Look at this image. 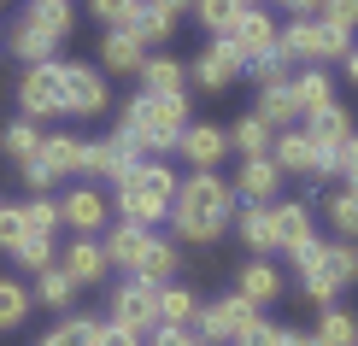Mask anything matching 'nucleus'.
Here are the masks:
<instances>
[{
    "mask_svg": "<svg viewBox=\"0 0 358 346\" xmlns=\"http://www.w3.org/2000/svg\"><path fill=\"white\" fill-rule=\"evenodd\" d=\"M194 317H200V299L188 288H176V282H165L159 288V329H194Z\"/></svg>",
    "mask_w": 358,
    "mask_h": 346,
    "instance_id": "c756f323",
    "label": "nucleus"
},
{
    "mask_svg": "<svg viewBox=\"0 0 358 346\" xmlns=\"http://www.w3.org/2000/svg\"><path fill=\"white\" fill-rule=\"evenodd\" d=\"M112 323L136 329V335H153L159 329V288H147V282H117L112 288Z\"/></svg>",
    "mask_w": 358,
    "mask_h": 346,
    "instance_id": "0eeeda50",
    "label": "nucleus"
},
{
    "mask_svg": "<svg viewBox=\"0 0 358 346\" xmlns=\"http://www.w3.org/2000/svg\"><path fill=\"white\" fill-rule=\"evenodd\" d=\"M288 88H294V100H300V117L323 112V106H335V88H329V77H323V71H300Z\"/></svg>",
    "mask_w": 358,
    "mask_h": 346,
    "instance_id": "f704fd0d",
    "label": "nucleus"
},
{
    "mask_svg": "<svg viewBox=\"0 0 358 346\" xmlns=\"http://www.w3.org/2000/svg\"><path fill=\"white\" fill-rule=\"evenodd\" d=\"M317 153H323V147H311V135L306 129H282L276 135V141H271V159H276V171L282 176H311V171H317Z\"/></svg>",
    "mask_w": 358,
    "mask_h": 346,
    "instance_id": "a211bd4d",
    "label": "nucleus"
},
{
    "mask_svg": "<svg viewBox=\"0 0 358 346\" xmlns=\"http://www.w3.org/2000/svg\"><path fill=\"white\" fill-rule=\"evenodd\" d=\"M282 346H323L317 335H300V329H288V340H282Z\"/></svg>",
    "mask_w": 358,
    "mask_h": 346,
    "instance_id": "6e6d98bb",
    "label": "nucleus"
},
{
    "mask_svg": "<svg viewBox=\"0 0 358 346\" xmlns=\"http://www.w3.org/2000/svg\"><path fill=\"white\" fill-rule=\"evenodd\" d=\"M347 53H352V29H347V24L317 18V65H329V59H347Z\"/></svg>",
    "mask_w": 358,
    "mask_h": 346,
    "instance_id": "79ce46f5",
    "label": "nucleus"
},
{
    "mask_svg": "<svg viewBox=\"0 0 358 346\" xmlns=\"http://www.w3.org/2000/svg\"><path fill=\"white\" fill-rule=\"evenodd\" d=\"M276 53L288 59H300V65H317V18H288L276 29Z\"/></svg>",
    "mask_w": 358,
    "mask_h": 346,
    "instance_id": "412c9836",
    "label": "nucleus"
},
{
    "mask_svg": "<svg viewBox=\"0 0 358 346\" xmlns=\"http://www.w3.org/2000/svg\"><path fill=\"white\" fill-rule=\"evenodd\" d=\"M341 188L358 194V135H347V147H341Z\"/></svg>",
    "mask_w": 358,
    "mask_h": 346,
    "instance_id": "de8ad7c7",
    "label": "nucleus"
},
{
    "mask_svg": "<svg viewBox=\"0 0 358 346\" xmlns=\"http://www.w3.org/2000/svg\"><path fill=\"white\" fill-rule=\"evenodd\" d=\"M171 29H176V18H171V12H159L153 0H141V12L129 18V36H136L147 53H153V48H165V41H171Z\"/></svg>",
    "mask_w": 358,
    "mask_h": 346,
    "instance_id": "7c9ffc66",
    "label": "nucleus"
},
{
    "mask_svg": "<svg viewBox=\"0 0 358 346\" xmlns=\"http://www.w3.org/2000/svg\"><path fill=\"white\" fill-rule=\"evenodd\" d=\"M6 48H12V59H24V71H29V65H53V53H59L53 41L41 36L36 24H24V18L6 29Z\"/></svg>",
    "mask_w": 358,
    "mask_h": 346,
    "instance_id": "a878e982",
    "label": "nucleus"
},
{
    "mask_svg": "<svg viewBox=\"0 0 358 346\" xmlns=\"http://www.w3.org/2000/svg\"><path fill=\"white\" fill-rule=\"evenodd\" d=\"M147 235H153V229H141V223H124V217H117L112 229H106V240H100V247H106V264H117V270H129V264L141 259Z\"/></svg>",
    "mask_w": 358,
    "mask_h": 346,
    "instance_id": "b1692460",
    "label": "nucleus"
},
{
    "mask_svg": "<svg viewBox=\"0 0 358 346\" xmlns=\"http://www.w3.org/2000/svg\"><path fill=\"white\" fill-rule=\"evenodd\" d=\"M24 182H29V194H48L53 176H48V164H41V159H24Z\"/></svg>",
    "mask_w": 358,
    "mask_h": 346,
    "instance_id": "603ef678",
    "label": "nucleus"
},
{
    "mask_svg": "<svg viewBox=\"0 0 358 346\" xmlns=\"http://www.w3.org/2000/svg\"><path fill=\"white\" fill-rule=\"evenodd\" d=\"M12 259H18L24 270H36V276H41V270L53 264V240H41V235H24L18 247H12Z\"/></svg>",
    "mask_w": 358,
    "mask_h": 346,
    "instance_id": "37998d69",
    "label": "nucleus"
},
{
    "mask_svg": "<svg viewBox=\"0 0 358 346\" xmlns=\"http://www.w3.org/2000/svg\"><path fill=\"white\" fill-rule=\"evenodd\" d=\"M29 305H36V294H29L24 282L0 276V335H12V329H24V317H29Z\"/></svg>",
    "mask_w": 358,
    "mask_h": 346,
    "instance_id": "72a5a7b5",
    "label": "nucleus"
},
{
    "mask_svg": "<svg viewBox=\"0 0 358 346\" xmlns=\"http://www.w3.org/2000/svg\"><path fill=\"white\" fill-rule=\"evenodd\" d=\"M271 229H276V247H306V240H311V212H306V206L300 200H282V206H271Z\"/></svg>",
    "mask_w": 358,
    "mask_h": 346,
    "instance_id": "bb28decb",
    "label": "nucleus"
},
{
    "mask_svg": "<svg viewBox=\"0 0 358 346\" xmlns=\"http://www.w3.org/2000/svg\"><path fill=\"white\" fill-rule=\"evenodd\" d=\"M0 147H6V159H36V147H41V129L29 124V117H12L6 129H0Z\"/></svg>",
    "mask_w": 358,
    "mask_h": 346,
    "instance_id": "58836bf2",
    "label": "nucleus"
},
{
    "mask_svg": "<svg viewBox=\"0 0 358 346\" xmlns=\"http://www.w3.org/2000/svg\"><path fill=\"white\" fill-rule=\"evenodd\" d=\"M241 71H247V59L235 53V41H212V48L188 65V82H200L206 94H223V88H235Z\"/></svg>",
    "mask_w": 358,
    "mask_h": 346,
    "instance_id": "1a4fd4ad",
    "label": "nucleus"
},
{
    "mask_svg": "<svg viewBox=\"0 0 358 346\" xmlns=\"http://www.w3.org/2000/svg\"><path fill=\"white\" fill-rule=\"evenodd\" d=\"M323 18H329V24H358V0H323Z\"/></svg>",
    "mask_w": 358,
    "mask_h": 346,
    "instance_id": "8fccbe9b",
    "label": "nucleus"
},
{
    "mask_svg": "<svg viewBox=\"0 0 358 346\" xmlns=\"http://www.w3.org/2000/svg\"><path fill=\"white\" fill-rule=\"evenodd\" d=\"M36 299H41V305H71V299H77V282H71L65 276V270H59V264H48V270H41V276H36Z\"/></svg>",
    "mask_w": 358,
    "mask_h": 346,
    "instance_id": "a19ab883",
    "label": "nucleus"
},
{
    "mask_svg": "<svg viewBox=\"0 0 358 346\" xmlns=\"http://www.w3.org/2000/svg\"><path fill=\"white\" fill-rule=\"evenodd\" d=\"M36 159L48 164L53 182H59V176H77V164H83V141H77V135H41Z\"/></svg>",
    "mask_w": 358,
    "mask_h": 346,
    "instance_id": "393cba45",
    "label": "nucleus"
},
{
    "mask_svg": "<svg viewBox=\"0 0 358 346\" xmlns=\"http://www.w3.org/2000/svg\"><path fill=\"white\" fill-rule=\"evenodd\" d=\"M24 24H36L41 36L59 48V41L71 36V0H29V6H24Z\"/></svg>",
    "mask_w": 358,
    "mask_h": 346,
    "instance_id": "cd10ccee",
    "label": "nucleus"
},
{
    "mask_svg": "<svg viewBox=\"0 0 358 346\" xmlns=\"http://www.w3.org/2000/svg\"><path fill=\"white\" fill-rule=\"evenodd\" d=\"M294 270H300V288L317 299V305H329V299L358 276V247L352 240H317L311 235L306 247H294Z\"/></svg>",
    "mask_w": 358,
    "mask_h": 346,
    "instance_id": "20e7f679",
    "label": "nucleus"
},
{
    "mask_svg": "<svg viewBox=\"0 0 358 346\" xmlns=\"http://www.w3.org/2000/svg\"><path fill=\"white\" fill-rule=\"evenodd\" d=\"M347 77H352V82H358V48H352V53H347Z\"/></svg>",
    "mask_w": 358,
    "mask_h": 346,
    "instance_id": "4d7b16f0",
    "label": "nucleus"
},
{
    "mask_svg": "<svg viewBox=\"0 0 358 346\" xmlns=\"http://www.w3.org/2000/svg\"><path fill=\"white\" fill-rule=\"evenodd\" d=\"M153 6H159V12H171V18H176V12H194V0H153Z\"/></svg>",
    "mask_w": 358,
    "mask_h": 346,
    "instance_id": "5fc2aeb1",
    "label": "nucleus"
},
{
    "mask_svg": "<svg viewBox=\"0 0 358 346\" xmlns=\"http://www.w3.org/2000/svg\"><path fill=\"white\" fill-rule=\"evenodd\" d=\"M94 340H100V317H65V323H53L36 346H94Z\"/></svg>",
    "mask_w": 358,
    "mask_h": 346,
    "instance_id": "e433bc0d",
    "label": "nucleus"
},
{
    "mask_svg": "<svg viewBox=\"0 0 358 346\" xmlns=\"http://www.w3.org/2000/svg\"><path fill=\"white\" fill-rule=\"evenodd\" d=\"M200 340L206 346H235L247 335L252 323H259V305H247L241 294H229V299H212V305H200Z\"/></svg>",
    "mask_w": 358,
    "mask_h": 346,
    "instance_id": "39448f33",
    "label": "nucleus"
},
{
    "mask_svg": "<svg viewBox=\"0 0 358 346\" xmlns=\"http://www.w3.org/2000/svg\"><path fill=\"white\" fill-rule=\"evenodd\" d=\"M153 346H206L194 329H153Z\"/></svg>",
    "mask_w": 358,
    "mask_h": 346,
    "instance_id": "3c124183",
    "label": "nucleus"
},
{
    "mask_svg": "<svg viewBox=\"0 0 358 346\" xmlns=\"http://www.w3.org/2000/svg\"><path fill=\"white\" fill-rule=\"evenodd\" d=\"M276 18H271V12H264V6H247L241 12V18H235V29H229V36H223V41H235V53H241L247 59V65H252V59H264V53H276Z\"/></svg>",
    "mask_w": 358,
    "mask_h": 346,
    "instance_id": "f8f14e48",
    "label": "nucleus"
},
{
    "mask_svg": "<svg viewBox=\"0 0 358 346\" xmlns=\"http://www.w3.org/2000/svg\"><path fill=\"white\" fill-rule=\"evenodd\" d=\"M18 217H24V235H41V240H53L59 235V200H48V194H36V200H24L18 206Z\"/></svg>",
    "mask_w": 358,
    "mask_h": 346,
    "instance_id": "c9c22d12",
    "label": "nucleus"
},
{
    "mask_svg": "<svg viewBox=\"0 0 358 346\" xmlns=\"http://www.w3.org/2000/svg\"><path fill=\"white\" fill-rule=\"evenodd\" d=\"M18 240H24V217H18V206H0V247H18Z\"/></svg>",
    "mask_w": 358,
    "mask_h": 346,
    "instance_id": "49530a36",
    "label": "nucleus"
},
{
    "mask_svg": "<svg viewBox=\"0 0 358 346\" xmlns=\"http://www.w3.org/2000/svg\"><path fill=\"white\" fill-rule=\"evenodd\" d=\"M317 340L323 346H358V317H352V311H341V305H329V311H323V323H317Z\"/></svg>",
    "mask_w": 358,
    "mask_h": 346,
    "instance_id": "ea45409f",
    "label": "nucleus"
},
{
    "mask_svg": "<svg viewBox=\"0 0 358 346\" xmlns=\"http://www.w3.org/2000/svg\"><path fill=\"white\" fill-rule=\"evenodd\" d=\"M18 106H24L29 124H36V117H59V112H65V82H59V65H29V71H24Z\"/></svg>",
    "mask_w": 358,
    "mask_h": 346,
    "instance_id": "6e6552de",
    "label": "nucleus"
},
{
    "mask_svg": "<svg viewBox=\"0 0 358 346\" xmlns=\"http://www.w3.org/2000/svg\"><path fill=\"white\" fill-rule=\"evenodd\" d=\"M141 77V94H165V100H182L188 94V65H176L165 53H147V65L136 71Z\"/></svg>",
    "mask_w": 358,
    "mask_h": 346,
    "instance_id": "f3484780",
    "label": "nucleus"
},
{
    "mask_svg": "<svg viewBox=\"0 0 358 346\" xmlns=\"http://www.w3.org/2000/svg\"><path fill=\"white\" fill-rule=\"evenodd\" d=\"M241 6H259V0H241Z\"/></svg>",
    "mask_w": 358,
    "mask_h": 346,
    "instance_id": "13d9d810",
    "label": "nucleus"
},
{
    "mask_svg": "<svg viewBox=\"0 0 358 346\" xmlns=\"http://www.w3.org/2000/svg\"><path fill=\"white\" fill-rule=\"evenodd\" d=\"M129 164H136V159H129L124 135L112 129L106 141H83V164H77V176H83V182H100V188H106V182H117V176L129 171Z\"/></svg>",
    "mask_w": 358,
    "mask_h": 346,
    "instance_id": "9d476101",
    "label": "nucleus"
},
{
    "mask_svg": "<svg viewBox=\"0 0 358 346\" xmlns=\"http://www.w3.org/2000/svg\"><path fill=\"white\" fill-rule=\"evenodd\" d=\"M59 82H65V112L71 117H100L106 100H112L100 65H59Z\"/></svg>",
    "mask_w": 358,
    "mask_h": 346,
    "instance_id": "423d86ee",
    "label": "nucleus"
},
{
    "mask_svg": "<svg viewBox=\"0 0 358 346\" xmlns=\"http://www.w3.org/2000/svg\"><path fill=\"white\" fill-rule=\"evenodd\" d=\"M171 200H176V171L165 159H136L124 176L112 182V206L124 223H141V229H159L171 217Z\"/></svg>",
    "mask_w": 358,
    "mask_h": 346,
    "instance_id": "7ed1b4c3",
    "label": "nucleus"
},
{
    "mask_svg": "<svg viewBox=\"0 0 358 346\" xmlns=\"http://www.w3.org/2000/svg\"><path fill=\"white\" fill-rule=\"evenodd\" d=\"M235 294H241L247 305H271V299L282 294V270L271 259H247L241 276H235Z\"/></svg>",
    "mask_w": 358,
    "mask_h": 346,
    "instance_id": "6ab92c4d",
    "label": "nucleus"
},
{
    "mask_svg": "<svg viewBox=\"0 0 358 346\" xmlns=\"http://www.w3.org/2000/svg\"><path fill=\"white\" fill-rule=\"evenodd\" d=\"M129 276L136 282H147V288H165V282L176 276V240H165V235H147V247H141V259L129 264Z\"/></svg>",
    "mask_w": 358,
    "mask_h": 346,
    "instance_id": "dca6fc26",
    "label": "nucleus"
},
{
    "mask_svg": "<svg viewBox=\"0 0 358 346\" xmlns=\"http://www.w3.org/2000/svg\"><path fill=\"white\" fill-rule=\"evenodd\" d=\"M223 135H229V153H241V159H271V141H276V129L264 124L259 112H247L241 124L223 129Z\"/></svg>",
    "mask_w": 358,
    "mask_h": 346,
    "instance_id": "5701e85b",
    "label": "nucleus"
},
{
    "mask_svg": "<svg viewBox=\"0 0 358 346\" xmlns=\"http://www.w3.org/2000/svg\"><path fill=\"white\" fill-rule=\"evenodd\" d=\"M235 200H247V206H276L271 194L282 188V171H276V159H241V171H235Z\"/></svg>",
    "mask_w": 358,
    "mask_h": 346,
    "instance_id": "4468645a",
    "label": "nucleus"
},
{
    "mask_svg": "<svg viewBox=\"0 0 358 346\" xmlns=\"http://www.w3.org/2000/svg\"><path fill=\"white\" fill-rule=\"evenodd\" d=\"M271 6H288L294 18H311V6H323V0H271Z\"/></svg>",
    "mask_w": 358,
    "mask_h": 346,
    "instance_id": "864d4df0",
    "label": "nucleus"
},
{
    "mask_svg": "<svg viewBox=\"0 0 358 346\" xmlns=\"http://www.w3.org/2000/svg\"><path fill=\"white\" fill-rule=\"evenodd\" d=\"M235 235L252 247V259H264V252H276V229H271V206H241V217H235Z\"/></svg>",
    "mask_w": 358,
    "mask_h": 346,
    "instance_id": "c85d7f7f",
    "label": "nucleus"
},
{
    "mask_svg": "<svg viewBox=\"0 0 358 346\" xmlns=\"http://www.w3.org/2000/svg\"><path fill=\"white\" fill-rule=\"evenodd\" d=\"M182 129H188V100H165V94H136L124 106V124H117L129 159H165V153H176Z\"/></svg>",
    "mask_w": 358,
    "mask_h": 346,
    "instance_id": "f03ea898",
    "label": "nucleus"
},
{
    "mask_svg": "<svg viewBox=\"0 0 358 346\" xmlns=\"http://www.w3.org/2000/svg\"><path fill=\"white\" fill-rule=\"evenodd\" d=\"M241 12H247L241 0H194V18H200L206 29H212V41H223V36H229Z\"/></svg>",
    "mask_w": 358,
    "mask_h": 346,
    "instance_id": "4c0bfd02",
    "label": "nucleus"
},
{
    "mask_svg": "<svg viewBox=\"0 0 358 346\" xmlns=\"http://www.w3.org/2000/svg\"><path fill=\"white\" fill-rule=\"evenodd\" d=\"M94 346H141L136 329H124V323H100V340Z\"/></svg>",
    "mask_w": 358,
    "mask_h": 346,
    "instance_id": "09e8293b",
    "label": "nucleus"
},
{
    "mask_svg": "<svg viewBox=\"0 0 358 346\" xmlns=\"http://www.w3.org/2000/svg\"><path fill=\"white\" fill-rule=\"evenodd\" d=\"M176 153H182L194 171H217L223 153H229V135L212 129V124H188V129H182V141H176Z\"/></svg>",
    "mask_w": 358,
    "mask_h": 346,
    "instance_id": "2eb2a0df",
    "label": "nucleus"
},
{
    "mask_svg": "<svg viewBox=\"0 0 358 346\" xmlns=\"http://www.w3.org/2000/svg\"><path fill=\"white\" fill-rule=\"evenodd\" d=\"M252 77H259V88H276V82H294V65L282 53H264V59H252Z\"/></svg>",
    "mask_w": 358,
    "mask_h": 346,
    "instance_id": "a18cd8bd",
    "label": "nucleus"
},
{
    "mask_svg": "<svg viewBox=\"0 0 358 346\" xmlns=\"http://www.w3.org/2000/svg\"><path fill=\"white\" fill-rule=\"evenodd\" d=\"M171 223L182 240H217L223 229L235 223V188L223 182L217 171H194L188 182H176V200H171Z\"/></svg>",
    "mask_w": 358,
    "mask_h": 346,
    "instance_id": "f257e3e1",
    "label": "nucleus"
},
{
    "mask_svg": "<svg viewBox=\"0 0 358 346\" xmlns=\"http://www.w3.org/2000/svg\"><path fill=\"white\" fill-rule=\"evenodd\" d=\"M259 117H264L276 135H282V129H294V117H300V100H294V88H288V82L264 88V94H259Z\"/></svg>",
    "mask_w": 358,
    "mask_h": 346,
    "instance_id": "473e14b6",
    "label": "nucleus"
},
{
    "mask_svg": "<svg viewBox=\"0 0 358 346\" xmlns=\"http://www.w3.org/2000/svg\"><path fill=\"white\" fill-rule=\"evenodd\" d=\"M106 206H112V194L100 182H77L65 200H59V217H65L77 235H100L106 229Z\"/></svg>",
    "mask_w": 358,
    "mask_h": 346,
    "instance_id": "9b49d317",
    "label": "nucleus"
},
{
    "mask_svg": "<svg viewBox=\"0 0 358 346\" xmlns=\"http://www.w3.org/2000/svg\"><path fill=\"white\" fill-rule=\"evenodd\" d=\"M323 217L335 223L341 240H352V247H358V194L352 188H329V194H323Z\"/></svg>",
    "mask_w": 358,
    "mask_h": 346,
    "instance_id": "2f4dec72",
    "label": "nucleus"
},
{
    "mask_svg": "<svg viewBox=\"0 0 358 346\" xmlns=\"http://www.w3.org/2000/svg\"><path fill=\"white\" fill-rule=\"evenodd\" d=\"M306 135H311V147H323V153H341L347 147V135H352V117H347V106H323V112H311L306 117Z\"/></svg>",
    "mask_w": 358,
    "mask_h": 346,
    "instance_id": "aec40b11",
    "label": "nucleus"
},
{
    "mask_svg": "<svg viewBox=\"0 0 358 346\" xmlns=\"http://www.w3.org/2000/svg\"><path fill=\"white\" fill-rule=\"evenodd\" d=\"M100 65H106V71H129V77H136V71L147 65V48L129 36V29H106V36H100Z\"/></svg>",
    "mask_w": 358,
    "mask_h": 346,
    "instance_id": "4be33fe9",
    "label": "nucleus"
},
{
    "mask_svg": "<svg viewBox=\"0 0 358 346\" xmlns=\"http://www.w3.org/2000/svg\"><path fill=\"white\" fill-rule=\"evenodd\" d=\"M88 6H94V18L106 29H129V18L141 12V0H88Z\"/></svg>",
    "mask_w": 358,
    "mask_h": 346,
    "instance_id": "c03bdc74",
    "label": "nucleus"
},
{
    "mask_svg": "<svg viewBox=\"0 0 358 346\" xmlns=\"http://www.w3.org/2000/svg\"><path fill=\"white\" fill-rule=\"evenodd\" d=\"M59 270H65L77 288H94V282H106V270H112V264H106V247H100V235H77V240L65 247V264H59Z\"/></svg>",
    "mask_w": 358,
    "mask_h": 346,
    "instance_id": "ddd939ff",
    "label": "nucleus"
}]
</instances>
